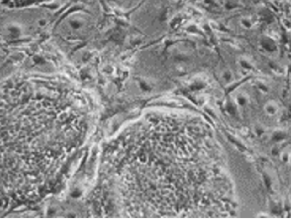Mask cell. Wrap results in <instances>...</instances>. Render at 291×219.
<instances>
[{"label":"cell","instance_id":"cell-1","mask_svg":"<svg viewBox=\"0 0 291 219\" xmlns=\"http://www.w3.org/2000/svg\"><path fill=\"white\" fill-rule=\"evenodd\" d=\"M61 92L31 81L0 90V206L41 200L60 184L72 147Z\"/></svg>","mask_w":291,"mask_h":219},{"label":"cell","instance_id":"cell-2","mask_svg":"<svg viewBox=\"0 0 291 219\" xmlns=\"http://www.w3.org/2000/svg\"><path fill=\"white\" fill-rule=\"evenodd\" d=\"M45 1V0H0V4L11 6V7H20V6H27L32 5L34 3Z\"/></svg>","mask_w":291,"mask_h":219},{"label":"cell","instance_id":"cell-3","mask_svg":"<svg viewBox=\"0 0 291 219\" xmlns=\"http://www.w3.org/2000/svg\"><path fill=\"white\" fill-rule=\"evenodd\" d=\"M241 25L244 27V28H250L252 26V21L250 20V19H247V18H244L241 19Z\"/></svg>","mask_w":291,"mask_h":219},{"label":"cell","instance_id":"cell-4","mask_svg":"<svg viewBox=\"0 0 291 219\" xmlns=\"http://www.w3.org/2000/svg\"><path fill=\"white\" fill-rule=\"evenodd\" d=\"M171 1H173V2H177V1H179V0H171Z\"/></svg>","mask_w":291,"mask_h":219}]
</instances>
